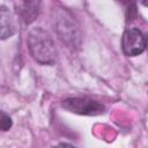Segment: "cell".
Wrapping results in <instances>:
<instances>
[{"mask_svg": "<svg viewBox=\"0 0 148 148\" xmlns=\"http://www.w3.org/2000/svg\"><path fill=\"white\" fill-rule=\"evenodd\" d=\"M0 125H1V130L3 132L5 131H8L12 127V119L5 112H1V121H0Z\"/></svg>", "mask_w": 148, "mask_h": 148, "instance_id": "cell-7", "label": "cell"}, {"mask_svg": "<svg viewBox=\"0 0 148 148\" xmlns=\"http://www.w3.org/2000/svg\"><path fill=\"white\" fill-rule=\"evenodd\" d=\"M147 46H148V36H147Z\"/></svg>", "mask_w": 148, "mask_h": 148, "instance_id": "cell-9", "label": "cell"}, {"mask_svg": "<svg viewBox=\"0 0 148 148\" xmlns=\"http://www.w3.org/2000/svg\"><path fill=\"white\" fill-rule=\"evenodd\" d=\"M121 47L126 56L135 57L141 54L147 47V37L136 28L125 30L121 38Z\"/></svg>", "mask_w": 148, "mask_h": 148, "instance_id": "cell-3", "label": "cell"}, {"mask_svg": "<svg viewBox=\"0 0 148 148\" xmlns=\"http://www.w3.org/2000/svg\"><path fill=\"white\" fill-rule=\"evenodd\" d=\"M0 36L1 39H6L8 37H12L15 31H16V23L15 20L12 15V13L9 12V9H7L5 6L1 7V14H0Z\"/></svg>", "mask_w": 148, "mask_h": 148, "instance_id": "cell-6", "label": "cell"}, {"mask_svg": "<svg viewBox=\"0 0 148 148\" xmlns=\"http://www.w3.org/2000/svg\"><path fill=\"white\" fill-rule=\"evenodd\" d=\"M17 16L27 24L34 22L40 12V0H13Z\"/></svg>", "mask_w": 148, "mask_h": 148, "instance_id": "cell-5", "label": "cell"}, {"mask_svg": "<svg viewBox=\"0 0 148 148\" xmlns=\"http://www.w3.org/2000/svg\"><path fill=\"white\" fill-rule=\"evenodd\" d=\"M62 106L71 112L86 116H97L104 112V105L94 99L82 97L67 98L62 102Z\"/></svg>", "mask_w": 148, "mask_h": 148, "instance_id": "cell-4", "label": "cell"}, {"mask_svg": "<svg viewBox=\"0 0 148 148\" xmlns=\"http://www.w3.org/2000/svg\"><path fill=\"white\" fill-rule=\"evenodd\" d=\"M28 49L31 57L42 65L56 62L57 50L50 34L42 28H34L28 35Z\"/></svg>", "mask_w": 148, "mask_h": 148, "instance_id": "cell-1", "label": "cell"}, {"mask_svg": "<svg viewBox=\"0 0 148 148\" xmlns=\"http://www.w3.org/2000/svg\"><path fill=\"white\" fill-rule=\"evenodd\" d=\"M54 29L57 30L60 38L68 45L75 46L80 37L79 27L74 17L67 10H59L57 14V18H54Z\"/></svg>", "mask_w": 148, "mask_h": 148, "instance_id": "cell-2", "label": "cell"}, {"mask_svg": "<svg viewBox=\"0 0 148 148\" xmlns=\"http://www.w3.org/2000/svg\"><path fill=\"white\" fill-rule=\"evenodd\" d=\"M139 2H140L141 5H143V6L148 7V0H139Z\"/></svg>", "mask_w": 148, "mask_h": 148, "instance_id": "cell-8", "label": "cell"}]
</instances>
